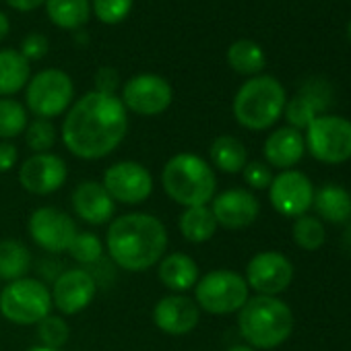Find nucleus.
Segmentation results:
<instances>
[{
	"instance_id": "obj_1",
	"label": "nucleus",
	"mask_w": 351,
	"mask_h": 351,
	"mask_svg": "<svg viewBox=\"0 0 351 351\" xmlns=\"http://www.w3.org/2000/svg\"><path fill=\"white\" fill-rule=\"evenodd\" d=\"M128 130V114L116 95L91 91L73 104L62 122V143L79 159H101L118 149Z\"/></svg>"
},
{
	"instance_id": "obj_2",
	"label": "nucleus",
	"mask_w": 351,
	"mask_h": 351,
	"mask_svg": "<svg viewBox=\"0 0 351 351\" xmlns=\"http://www.w3.org/2000/svg\"><path fill=\"white\" fill-rule=\"evenodd\" d=\"M167 248L163 223L149 213H126L116 217L106 234V250L112 261L130 273H143L157 265Z\"/></svg>"
},
{
	"instance_id": "obj_3",
	"label": "nucleus",
	"mask_w": 351,
	"mask_h": 351,
	"mask_svg": "<svg viewBox=\"0 0 351 351\" xmlns=\"http://www.w3.org/2000/svg\"><path fill=\"white\" fill-rule=\"evenodd\" d=\"M165 195L182 207H203L215 199L217 178L213 167L195 153L173 155L161 171Z\"/></svg>"
},
{
	"instance_id": "obj_4",
	"label": "nucleus",
	"mask_w": 351,
	"mask_h": 351,
	"mask_svg": "<svg viewBox=\"0 0 351 351\" xmlns=\"http://www.w3.org/2000/svg\"><path fill=\"white\" fill-rule=\"evenodd\" d=\"M238 328L252 349H275L289 339L293 314L275 295H254L240 308Z\"/></svg>"
},
{
	"instance_id": "obj_5",
	"label": "nucleus",
	"mask_w": 351,
	"mask_h": 351,
	"mask_svg": "<svg viewBox=\"0 0 351 351\" xmlns=\"http://www.w3.org/2000/svg\"><path fill=\"white\" fill-rule=\"evenodd\" d=\"M287 104L283 85L269 75L248 79L234 97V116L248 130H267L283 114Z\"/></svg>"
},
{
	"instance_id": "obj_6",
	"label": "nucleus",
	"mask_w": 351,
	"mask_h": 351,
	"mask_svg": "<svg viewBox=\"0 0 351 351\" xmlns=\"http://www.w3.org/2000/svg\"><path fill=\"white\" fill-rule=\"evenodd\" d=\"M52 293L38 279H15L0 289V314L9 322L32 326L50 316Z\"/></svg>"
},
{
	"instance_id": "obj_7",
	"label": "nucleus",
	"mask_w": 351,
	"mask_h": 351,
	"mask_svg": "<svg viewBox=\"0 0 351 351\" xmlns=\"http://www.w3.org/2000/svg\"><path fill=\"white\" fill-rule=\"evenodd\" d=\"M248 283L242 275L219 269L199 279L195 285V302L209 314H234L248 302Z\"/></svg>"
},
{
	"instance_id": "obj_8",
	"label": "nucleus",
	"mask_w": 351,
	"mask_h": 351,
	"mask_svg": "<svg viewBox=\"0 0 351 351\" xmlns=\"http://www.w3.org/2000/svg\"><path fill=\"white\" fill-rule=\"evenodd\" d=\"M306 147L322 163H343L351 159V122L341 116L320 114L306 128Z\"/></svg>"
},
{
	"instance_id": "obj_9",
	"label": "nucleus",
	"mask_w": 351,
	"mask_h": 351,
	"mask_svg": "<svg viewBox=\"0 0 351 351\" xmlns=\"http://www.w3.org/2000/svg\"><path fill=\"white\" fill-rule=\"evenodd\" d=\"M75 87L71 77L60 69H48L38 73L27 83L25 101L27 108L42 120L64 114L73 101Z\"/></svg>"
},
{
	"instance_id": "obj_10",
	"label": "nucleus",
	"mask_w": 351,
	"mask_h": 351,
	"mask_svg": "<svg viewBox=\"0 0 351 351\" xmlns=\"http://www.w3.org/2000/svg\"><path fill=\"white\" fill-rule=\"evenodd\" d=\"M104 189L114 199V203L141 205L153 193V176L143 163L118 161L106 169Z\"/></svg>"
},
{
	"instance_id": "obj_11",
	"label": "nucleus",
	"mask_w": 351,
	"mask_h": 351,
	"mask_svg": "<svg viewBox=\"0 0 351 351\" xmlns=\"http://www.w3.org/2000/svg\"><path fill=\"white\" fill-rule=\"evenodd\" d=\"M246 283L258 295H275L285 291L293 281L291 261L275 250L258 252L250 258L246 267Z\"/></svg>"
},
{
	"instance_id": "obj_12",
	"label": "nucleus",
	"mask_w": 351,
	"mask_h": 351,
	"mask_svg": "<svg viewBox=\"0 0 351 351\" xmlns=\"http://www.w3.org/2000/svg\"><path fill=\"white\" fill-rule=\"evenodd\" d=\"M269 199L273 209L283 217H300L312 207L314 186L304 171L283 169L269 186Z\"/></svg>"
},
{
	"instance_id": "obj_13",
	"label": "nucleus",
	"mask_w": 351,
	"mask_h": 351,
	"mask_svg": "<svg viewBox=\"0 0 351 351\" xmlns=\"http://www.w3.org/2000/svg\"><path fill=\"white\" fill-rule=\"evenodd\" d=\"M171 85L159 75H136L122 87V104L138 116L163 114L171 104Z\"/></svg>"
},
{
	"instance_id": "obj_14",
	"label": "nucleus",
	"mask_w": 351,
	"mask_h": 351,
	"mask_svg": "<svg viewBox=\"0 0 351 351\" xmlns=\"http://www.w3.org/2000/svg\"><path fill=\"white\" fill-rule=\"evenodd\" d=\"M29 236L32 240L48 250V252H66L71 242L77 236L75 221L60 209L54 207H40L29 217Z\"/></svg>"
},
{
	"instance_id": "obj_15",
	"label": "nucleus",
	"mask_w": 351,
	"mask_h": 351,
	"mask_svg": "<svg viewBox=\"0 0 351 351\" xmlns=\"http://www.w3.org/2000/svg\"><path fill=\"white\" fill-rule=\"evenodd\" d=\"M69 178V167L62 157L54 153H36L23 161L19 169L21 186L38 197L52 195L64 186Z\"/></svg>"
},
{
	"instance_id": "obj_16",
	"label": "nucleus",
	"mask_w": 351,
	"mask_h": 351,
	"mask_svg": "<svg viewBox=\"0 0 351 351\" xmlns=\"http://www.w3.org/2000/svg\"><path fill=\"white\" fill-rule=\"evenodd\" d=\"M50 293L52 306H56L62 314L73 316L95 300L97 283L85 269H69L54 281Z\"/></svg>"
},
{
	"instance_id": "obj_17",
	"label": "nucleus",
	"mask_w": 351,
	"mask_h": 351,
	"mask_svg": "<svg viewBox=\"0 0 351 351\" xmlns=\"http://www.w3.org/2000/svg\"><path fill=\"white\" fill-rule=\"evenodd\" d=\"M153 320L161 332L171 337H182L197 328L201 320V308L195 300L182 293L163 295L153 308Z\"/></svg>"
},
{
	"instance_id": "obj_18",
	"label": "nucleus",
	"mask_w": 351,
	"mask_h": 351,
	"mask_svg": "<svg viewBox=\"0 0 351 351\" xmlns=\"http://www.w3.org/2000/svg\"><path fill=\"white\" fill-rule=\"evenodd\" d=\"M211 211L217 226L226 230H244L252 226L261 213L258 199L244 189H232L211 201Z\"/></svg>"
},
{
	"instance_id": "obj_19",
	"label": "nucleus",
	"mask_w": 351,
	"mask_h": 351,
	"mask_svg": "<svg viewBox=\"0 0 351 351\" xmlns=\"http://www.w3.org/2000/svg\"><path fill=\"white\" fill-rule=\"evenodd\" d=\"M73 209L89 226H104L112 221L116 213V203L108 195L101 182L85 180L73 191Z\"/></svg>"
},
{
	"instance_id": "obj_20",
	"label": "nucleus",
	"mask_w": 351,
	"mask_h": 351,
	"mask_svg": "<svg viewBox=\"0 0 351 351\" xmlns=\"http://www.w3.org/2000/svg\"><path fill=\"white\" fill-rule=\"evenodd\" d=\"M306 153V138L291 126L277 128L265 141L267 163L279 169H291Z\"/></svg>"
},
{
	"instance_id": "obj_21",
	"label": "nucleus",
	"mask_w": 351,
	"mask_h": 351,
	"mask_svg": "<svg viewBox=\"0 0 351 351\" xmlns=\"http://www.w3.org/2000/svg\"><path fill=\"white\" fill-rule=\"evenodd\" d=\"M159 281L176 291V293H184L189 289H195V285L199 283V265L195 263V258H191L189 254L182 252H171L167 256H163L159 261Z\"/></svg>"
},
{
	"instance_id": "obj_22",
	"label": "nucleus",
	"mask_w": 351,
	"mask_h": 351,
	"mask_svg": "<svg viewBox=\"0 0 351 351\" xmlns=\"http://www.w3.org/2000/svg\"><path fill=\"white\" fill-rule=\"evenodd\" d=\"M312 207L316 209L318 217L330 223H347L351 221V195L337 186L326 184L314 193Z\"/></svg>"
},
{
	"instance_id": "obj_23",
	"label": "nucleus",
	"mask_w": 351,
	"mask_h": 351,
	"mask_svg": "<svg viewBox=\"0 0 351 351\" xmlns=\"http://www.w3.org/2000/svg\"><path fill=\"white\" fill-rule=\"evenodd\" d=\"M32 66L19 50H0V97L15 95L29 83Z\"/></svg>"
},
{
	"instance_id": "obj_24",
	"label": "nucleus",
	"mask_w": 351,
	"mask_h": 351,
	"mask_svg": "<svg viewBox=\"0 0 351 351\" xmlns=\"http://www.w3.org/2000/svg\"><path fill=\"white\" fill-rule=\"evenodd\" d=\"M324 106H326V101L322 99L320 91H316V85H308L291 101L285 104L283 112H285V118H287L289 126L302 132V128H308L310 122L316 116H320L318 112Z\"/></svg>"
},
{
	"instance_id": "obj_25",
	"label": "nucleus",
	"mask_w": 351,
	"mask_h": 351,
	"mask_svg": "<svg viewBox=\"0 0 351 351\" xmlns=\"http://www.w3.org/2000/svg\"><path fill=\"white\" fill-rule=\"evenodd\" d=\"M211 163L223 173H240L248 163V151L244 143L232 134H221L213 141L211 149Z\"/></svg>"
},
{
	"instance_id": "obj_26",
	"label": "nucleus",
	"mask_w": 351,
	"mask_h": 351,
	"mask_svg": "<svg viewBox=\"0 0 351 351\" xmlns=\"http://www.w3.org/2000/svg\"><path fill=\"white\" fill-rule=\"evenodd\" d=\"M178 228H180V234L193 242V244H203V242H209L215 232H217V221L213 217V211L211 207L203 205V207H189L180 219H178Z\"/></svg>"
},
{
	"instance_id": "obj_27",
	"label": "nucleus",
	"mask_w": 351,
	"mask_h": 351,
	"mask_svg": "<svg viewBox=\"0 0 351 351\" xmlns=\"http://www.w3.org/2000/svg\"><path fill=\"white\" fill-rule=\"evenodd\" d=\"M32 269V252L17 240H0V279H23Z\"/></svg>"
},
{
	"instance_id": "obj_28",
	"label": "nucleus",
	"mask_w": 351,
	"mask_h": 351,
	"mask_svg": "<svg viewBox=\"0 0 351 351\" xmlns=\"http://www.w3.org/2000/svg\"><path fill=\"white\" fill-rule=\"evenodd\" d=\"M46 11L52 23L62 29H79L91 15L89 0H46Z\"/></svg>"
},
{
	"instance_id": "obj_29",
	"label": "nucleus",
	"mask_w": 351,
	"mask_h": 351,
	"mask_svg": "<svg viewBox=\"0 0 351 351\" xmlns=\"http://www.w3.org/2000/svg\"><path fill=\"white\" fill-rule=\"evenodd\" d=\"M230 66L240 75H258L265 69V52L252 40H238L228 50Z\"/></svg>"
},
{
	"instance_id": "obj_30",
	"label": "nucleus",
	"mask_w": 351,
	"mask_h": 351,
	"mask_svg": "<svg viewBox=\"0 0 351 351\" xmlns=\"http://www.w3.org/2000/svg\"><path fill=\"white\" fill-rule=\"evenodd\" d=\"M27 128L25 108L9 97H0V138H15Z\"/></svg>"
},
{
	"instance_id": "obj_31",
	"label": "nucleus",
	"mask_w": 351,
	"mask_h": 351,
	"mask_svg": "<svg viewBox=\"0 0 351 351\" xmlns=\"http://www.w3.org/2000/svg\"><path fill=\"white\" fill-rule=\"evenodd\" d=\"M293 240H295V244L300 248H304L308 252L318 250L326 240V232H324L322 221L318 217H310L308 213L295 217V221H293Z\"/></svg>"
},
{
	"instance_id": "obj_32",
	"label": "nucleus",
	"mask_w": 351,
	"mask_h": 351,
	"mask_svg": "<svg viewBox=\"0 0 351 351\" xmlns=\"http://www.w3.org/2000/svg\"><path fill=\"white\" fill-rule=\"evenodd\" d=\"M66 252L77 263H81V265H93V263H97L101 258L104 246H101V240L95 234H91V232H77V236L71 242Z\"/></svg>"
},
{
	"instance_id": "obj_33",
	"label": "nucleus",
	"mask_w": 351,
	"mask_h": 351,
	"mask_svg": "<svg viewBox=\"0 0 351 351\" xmlns=\"http://www.w3.org/2000/svg\"><path fill=\"white\" fill-rule=\"evenodd\" d=\"M25 143L36 153H48L56 143V128L50 120H34L25 128Z\"/></svg>"
},
{
	"instance_id": "obj_34",
	"label": "nucleus",
	"mask_w": 351,
	"mask_h": 351,
	"mask_svg": "<svg viewBox=\"0 0 351 351\" xmlns=\"http://www.w3.org/2000/svg\"><path fill=\"white\" fill-rule=\"evenodd\" d=\"M69 324L60 316H46L44 320L38 322V337L44 347L60 349L69 341Z\"/></svg>"
},
{
	"instance_id": "obj_35",
	"label": "nucleus",
	"mask_w": 351,
	"mask_h": 351,
	"mask_svg": "<svg viewBox=\"0 0 351 351\" xmlns=\"http://www.w3.org/2000/svg\"><path fill=\"white\" fill-rule=\"evenodd\" d=\"M132 9V0H93L95 17L108 25H116L128 17Z\"/></svg>"
},
{
	"instance_id": "obj_36",
	"label": "nucleus",
	"mask_w": 351,
	"mask_h": 351,
	"mask_svg": "<svg viewBox=\"0 0 351 351\" xmlns=\"http://www.w3.org/2000/svg\"><path fill=\"white\" fill-rule=\"evenodd\" d=\"M242 173H244L246 184L250 189H254V191H265L273 182V171L263 161H250V163H246V167L242 169Z\"/></svg>"
},
{
	"instance_id": "obj_37",
	"label": "nucleus",
	"mask_w": 351,
	"mask_h": 351,
	"mask_svg": "<svg viewBox=\"0 0 351 351\" xmlns=\"http://www.w3.org/2000/svg\"><path fill=\"white\" fill-rule=\"evenodd\" d=\"M21 54L32 62V60H40L48 54V40L42 34H32L23 40L21 46Z\"/></svg>"
},
{
	"instance_id": "obj_38",
	"label": "nucleus",
	"mask_w": 351,
	"mask_h": 351,
	"mask_svg": "<svg viewBox=\"0 0 351 351\" xmlns=\"http://www.w3.org/2000/svg\"><path fill=\"white\" fill-rule=\"evenodd\" d=\"M118 83H120V77H118V73H116L114 69H110V66L99 69L97 75H95V87H97L95 91H99V93L114 95Z\"/></svg>"
},
{
	"instance_id": "obj_39",
	"label": "nucleus",
	"mask_w": 351,
	"mask_h": 351,
	"mask_svg": "<svg viewBox=\"0 0 351 351\" xmlns=\"http://www.w3.org/2000/svg\"><path fill=\"white\" fill-rule=\"evenodd\" d=\"M19 159V151L13 143H0V173H7L15 167Z\"/></svg>"
},
{
	"instance_id": "obj_40",
	"label": "nucleus",
	"mask_w": 351,
	"mask_h": 351,
	"mask_svg": "<svg viewBox=\"0 0 351 351\" xmlns=\"http://www.w3.org/2000/svg\"><path fill=\"white\" fill-rule=\"evenodd\" d=\"M9 7L17 9V11H23V13H29L34 9H38L42 3H46V0H7Z\"/></svg>"
},
{
	"instance_id": "obj_41",
	"label": "nucleus",
	"mask_w": 351,
	"mask_h": 351,
	"mask_svg": "<svg viewBox=\"0 0 351 351\" xmlns=\"http://www.w3.org/2000/svg\"><path fill=\"white\" fill-rule=\"evenodd\" d=\"M7 36H9V17L0 11V42H3Z\"/></svg>"
},
{
	"instance_id": "obj_42",
	"label": "nucleus",
	"mask_w": 351,
	"mask_h": 351,
	"mask_svg": "<svg viewBox=\"0 0 351 351\" xmlns=\"http://www.w3.org/2000/svg\"><path fill=\"white\" fill-rule=\"evenodd\" d=\"M343 248L351 254V221H349V226H347V230L343 234Z\"/></svg>"
},
{
	"instance_id": "obj_43",
	"label": "nucleus",
	"mask_w": 351,
	"mask_h": 351,
	"mask_svg": "<svg viewBox=\"0 0 351 351\" xmlns=\"http://www.w3.org/2000/svg\"><path fill=\"white\" fill-rule=\"evenodd\" d=\"M228 351H256V349H252L250 345H236V347H230Z\"/></svg>"
},
{
	"instance_id": "obj_44",
	"label": "nucleus",
	"mask_w": 351,
	"mask_h": 351,
	"mask_svg": "<svg viewBox=\"0 0 351 351\" xmlns=\"http://www.w3.org/2000/svg\"><path fill=\"white\" fill-rule=\"evenodd\" d=\"M27 351H60V349H52V347H44V345H38V347H32Z\"/></svg>"
},
{
	"instance_id": "obj_45",
	"label": "nucleus",
	"mask_w": 351,
	"mask_h": 351,
	"mask_svg": "<svg viewBox=\"0 0 351 351\" xmlns=\"http://www.w3.org/2000/svg\"><path fill=\"white\" fill-rule=\"evenodd\" d=\"M347 36H349V42H351V23H349V27H347Z\"/></svg>"
}]
</instances>
